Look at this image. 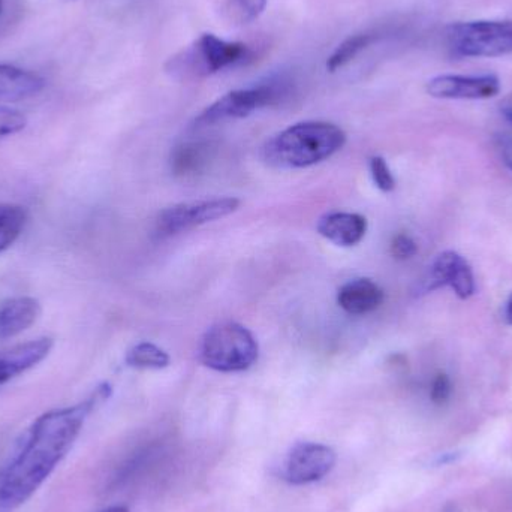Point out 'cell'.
Instances as JSON below:
<instances>
[{
    "instance_id": "cb8c5ba5",
    "label": "cell",
    "mask_w": 512,
    "mask_h": 512,
    "mask_svg": "<svg viewBox=\"0 0 512 512\" xmlns=\"http://www.w3.org/2000/svg\"><path fill=\"white\" fill-rule=\"evenodd\" d=\"M451 394H453V382H451L450 376L439 373L433 379L432 390H430L432 402L436 405H445L450 400Z\"/></svg>"
},
{
    "instance_id": "d6986e66",
    "label": "cell",
    "mask_w": 512,
    "mask_h": 512,
    "mask_svg": "<svg viewBox=\"0 0 512 512\" xmlns=\"http://www.w3.org/2000/svg\"><path fill=\"white\" fill-rule=\"evenodd\" d=\"M373 41H375V35H372V33H358V35L349 36V38L345 39V41L334 50V53L328 57V71H339L340 68L352 62L361 51L366 50Z\"/></svg>"
},
{
    "instance_id": "d4e9b609",
    "label": "cell",
    "mask_w": 512,
    "mask_h": 512,
    "mask_svg": "<svg viewBox=\"0 0 512 512\" xmlns=\"http://www.w3.org/2000/svg\"><path fill=\"white\" fill-rule=\"evenodd\" d=\"M498 147L505 165L512 171V137L510 135L498 137Z\"/></svg>"
},
{
    "instance_id": "e0dca14e",
    "label": "cell",
    "mask_w": 512,
    "mask_h": 512,
    "mask_svg": "<svg viewBox=\"0 0 512 512\" xmlns=\"http://www.w3.org/2000/svg\"><path fill=\"white\" fill-rule=\"evenodd\" d=\"M125 361L134 369L162 370L170 366L171 357L155 343L141 342L129 349Z\"/></svg>"
},
{
    "instance_id": "484cf974",
    "label": "cell",
    "mask_w": 512,
    "mask_h": 512,
    "mask_svg": "<svg viewBox=\"0 0 512 512\" xmlns=\"http://www.w3.org/2000/svg\"><path fill=\"white\" fill-rule=\"evenodd\" d=\"M505 322H507L508 325H512V292L510 294V297H508L507 304H505Z\"/></svg>"
},
{
    "instance_id": "603a6c76",
    "label": "cell",
    "mask_w": 512,
    "mask_h": 512,
    "mask_svg": "<svg viewBox=\"0 0 512 512\" xmlns=\"http://www.w3.org/2000/svg\"><path fill=\"white\" fill-rule=\"evenodd\" d=\"M417 252V243H415V240L409 237L408 234H397V236L391 240V255L399 259V261L414 258Z\"/></svg>"
},
{
    "instance_id": "3957f363",
    "label": "cell",
    "mask_w": 512,
    "mask_h": 512,
    "mask_svg": "<svg viewBox=\"0 0 512 512\" xmlns=\"http://www.w3.org/2000/svg\"><path fill=\"white\" fill-rule=\"evenodd\" d=\"M259 345L254 334L239 322L213 325L201 337L198 360L203 366L221 373H239L258 361Z\"/></svg>"
},
{
    "instance_id": "30bf717a",
    "label": "cell",
    "mask_w": 512,
    "mask_h": 512,
    "mask_svg": "<svg viewBox=\"0 0 512 512\" xmlns=\"http://www.w3.org/2000/svg\"><path fill=\"white\" fill-rule=\"evenodd\" d=\"M427 93L438 99H490L501 92V80L495 74L438 75L426 86Z\"/></svg>"
},
{
    "instance_id": "7c38bea8",
    "label": "cell",
    "mask_w": 512,
    "mask_h": 512,
    "mask_svg": "<svg viewBox=\"0 0 512 512\" xmlns=\"http://www.w3.org/2000/svg\"><path fill=\"white\" fill-rule=\"evenodd\" d=\"M53 349V340L48 337L21 343L8 351L0 352V385L21 375L41 363Z\"/></svg>"
},
{
    "instance_id": "5bb4252c",
    "label": "cell",
    "mask_w": 512,
    "mask_h": 512,
    "mask_svg": "<svg viewBox=\"0 0 512 512\" xmlns=\"http://www.w3.org/2000/svg\"><path fill=\"white\" fill-rule=\"evenodd\" d=\"M41 315V304L36 298L17 297L0 306V340L24 333Z\"/></svg>"
},
{
    "instance_id": "52a82bcc",
    "label": "cell",
    "mask_w": 512,
    "mask_h": 512,
    "mask_svg": "<svg viewBox=\"0 0 512 512\" xmlns=\"http://www.w3.org/2000/svg\"><path fill=\"white\" fill-rule=\"evenodd\" d=\"M249 48L242 42H228L212 33H204L198 41L176 60L180 71L192 72L197 77L216 74L248 59Z\"/></svg>"
},
{
    "instance_id": "4fadbf2b",
    "label": "cell",
    "mask_w": 512,
    "mask_h": 512,
    "mask_svg": "<svg viewBox=\"0 0 512 512\" xmlns=\"http://www.w3.org/2000/svg\"><path fill=\"white\" fill-rule=\"evenodd\" d=\"M337 303L349 315H367L384 303V291L372 279L357 277L339 289Z\"/></svg>"
},
{
    "instance_id": "4316f807",
    "label": "cell",
    "mask_w": 512,
    "mask_h": 512,
    "mask_svg": "<svg viewBox=\"0 0 512 512\" xmlns=\"http://www.w3.org/2000/svg\"><path fill=\"white\" fill-rule=\"evenodd\" d=\"M99 512H131L128 507H123V505H113V507L105 508V510Z\"/></svg>"
},
{
    "instance_id": "44dd1931",
    "label": "cell",
    "mask_w": 512,
    "mask_h": 512,
    "mask_svg": "<svg viewBox=\"0 0 512 512\" xmlns=\"http://www.w3.org/2000/svg\"><path fill=\"white\" fill-rule=\"evenodd\" d=\"M370 176L376 188L382 192H391L396 188V179L382 156H373L369 161Z\"/></svg>"
},
{
    "instance_id": "f1b7e54d",
    "label": "cell",
    "mask_w": 512,
    "mask_h": 512,
    "mask_svg": "<svg viewBox=\"0 0 512 512\" xmlns=\"http://www.w3.org/2000/svg\"><path fill=\"white\" fill-rule=\"evenodd\" d=\"M0 12H2V0H0Z\"/></svg>"
},
{
    "instance_id": "7402d4cb",
    "label": "cell",
    "mask_w": 512,
    "mask_h": 512,
    "mask_svg": "<svg viewBox=\"0 0 512 512\" xmlns=\"http://www.w3.org/2000/svg\"><path fill=\"white\" fill-rule=\"evenodd\" d=\"M26 125L27 119L23 113L14 110V108L0 105V141L3 138L11 137V135L23 131Z\"/></svg>"
},
{
    "instance_id": "ffe728a7",
    "label": "cell",
    "mask_w": 512,
    "mask_h": 512,
    "mask_svg": "<svg viewBox=\"0 0 512 512\" xmlns=\"http://www.w3.org/2000/svg\"><path fill=\"white\" fill-rule=\"evenodd\" d=\"M267 8V0H228V11L234 21L248 24L261 17Z\"/></svg>"
},
{
    "instance_id": "8fae6325",
    "label": "cell",
    "mask_w": 512,
    "mask_h": 512,
    "mask_svg": "<svg viewBox=\"0 0 512 512\" xmlns=\"http://www.w3.org/2000/svg\"><path fill=\"white\" fill-rule=\"evenodd\" d=\"M367 219L358 213L331 212L319 218L316 231L333 245L340 248L357 246L366 237Z\"/></svg>"
},
{
    "instance_id": "ac0fdd59",
    "label": "cell",
    "mask_w": 512,
    "mask_h": 512,
    "mask_svg": "<svg viewBox=\"0 0 512 512\" xmlns=\"http://www.w3.org/2000/svg\"><path fill=\"white\" fill-rule=\"evenodd\" d=\"M26 218L23 207L0 203V254L11 248L20 237Z\"/></svg>"
},
{
    "instance_id": "9c48e42d",
    "label": "cell",
    "mask_w": 512,
    "mask_h": 512,
    "mask_svg": "<svg viewBox=\"0 0 512 512\" xmlns=\"http://www.w3.org/2000/svg\"><path fill=\"white\" fill-rule=\"evenodd\" d=\"M442 286H451L457 297L466 300L475 292V277L469 262L457 252L447 251L438 255L430 265L423 279L420 280L418 291H435Z\"/></svg>"
},
{
    "instance_id": "6da1fadb",
    "label": "cell",
    "mask_w": 512,
    "mask_h": 512,
    "mask_svg": "<svg viewBox=\"0 0 512 512\" xmlns=\"http://www.w3.org/2000/svg\"><path fill=\"white\" fill-rule=\"evenodd\" d=\"M111 396L102 384L78 405L53 409L36 418L0 466V510L26 504L60 465L80 436L87 417Z\"/></svg>"
},
{
    "instance_id": "7a4b0ae2",
    "label": "cell",
    "mask_w": 512,
    "mask_h": 512,
    "mask_svg": "<svg viewBox=\"0 0 512 512\" xmlns=\"http://www.w3.org/2000/svg\"><path fill=\"white\" fill-rule=\"evenodd\" d=\"M345 144V131L334 123H295L264 144L262 159L277 170H301L321 164Z\"/></svg>"
},
{
    "instance_id": "83f0119b",
    "label": "cell",
    "mask_w": 512,
    "mask_h": 512,
    "mask_svg": "<svg viewBox=\"0 0 512 512\" xmlns=\"http://www.w3.org/2000/svg\"><path fill=\"white\" fill-rule=\"evenodd\" d=\"M505 116H507V119L510 120L512 123V108L510 110L505 111Z\"/></svg>"
},
{
    "instance_id": "8992f818",
    "label": "cell",
    "mask_w": 512,
    "mask_h": 512,
    "mask_svg": "<svg viewBox=\"0 0 512 512\" xmlns=\"http://www.w3.org/2000/svg\"><path fill=\"white\" fill-rule=\"evenodd\" d=\"M240 207V200L233 197L210 198L174 204L162 210L156 219V233L161 237L186 233L201 225L221 221L233 215Z\"/></svg>"
},
{
    "instance_id": "5b68a950",
    "label": "cell",
    "mask_w": 512,
    "mask_h": 512,
    "mask_svg": "<svg viewBox=\"0 0 512 512\" xmlns=\"http://www.w3.org/2000/svg\"><path fill=\"white\" fill-rule=\"evenodd\" d=\"M283 84L268 83L249 89L234 90L213 102L200 116L195 119V128L218 125L228 120L245 119L255 111L268 105L277 104L285 96Z\"/></svg>"
},
{
    "instance_id": "ba28073f",
    "label": "cell",
    "mask_w": 512,
    "mask_h": 512,
    "mask_svg": "<svg viewBox=\"0 0 512 512\" xmlns=\"http://www.w3.org/2000/svg\"><path fill=\"white\" fill-rule=\"evenodd\" d=\"M336 463V451L328 445L298 442L286 454L280 477L292 486H306L327 477Z\"/></svg>"
},
{
    "instance_id": "9a60e30c",
    "label": "cell",
    "mask_w": 512,
    "mask_h": 512,
    "mask_svg": "<svg viewBox=\"0 0 512 512\" xmlns=\"http://www.w3.org/2000/svg\"><path fill=\"white\" fill-rule=\"evenodd\" d=\"M45 83L39 75L12 65H0V105L38 95Z\"/></svg>"
},
{
    "instance_id": "277c9868",
    "label": "cell",
    "mask_w": 512,
    "mask_h": 512,
    "mask_svg": "<svg viewBox=\"0 0 512 512\" xmlns=\"http://www.w3.org/2000/svg\"><path fill=\"white\" fill-rule=\"evenodd\" d=\"M445 41L456 57L507 56L512 53V20L451 24Z\"/></svg>"
},
{
    "instance_id": "2e32d148",
    "label": "cell",
    "mask_w": 512,
    "mask_h": 512,
    "mask_svg": "<svg viewBox=\"0 0 512 512\" xmlns=\"http://www.w3.org/2000/svg\"><path fill=\"white\" fill-rule=\"evenodd\" d=\"M213 158V147L209 143H185L171 152V173L176 177H195L206 170Z\"/></svg>"
}]
</instances>
